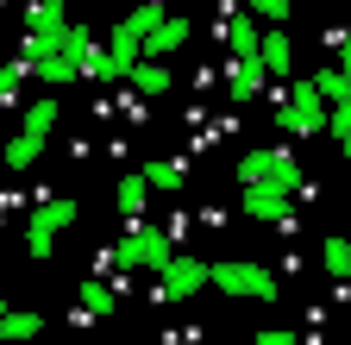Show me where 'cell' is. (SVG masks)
Returning a JSON list of instances; mask_svg holds the SVG:
<instances>
[{"label": "cell", "instance_id": "6da1fadb", "mask_svg": "<svg viewBox=\"0 0 351 345\" xmlns=\"http://www.w3.org/2000/svg\"><path fill=\"white\" fill-rule=\"evenodd\" d=\"M207 289L239 295V301H276V276L263 264H251V257H219V264H207Z\"/></svg>", "mask_w": 351, "mask_h": 345}, {"label": "cell", "instance_id": "7a4b0ae2", "mask_svg": "<svg viewBox=\"0 0 351 345\" xmlns=\"http://www.w3.org/2000/svg\"><path fill=\"white\" fill-rule=\"evenodd\" d=\"M276 126H282L289 139H314V132H326V95L314 88V75H307V82H295V88L282 95Z\"/></svg>", "mask_w": 351, "mask_h": 345}, {"label": "cell", "instance_id": "3957f363", "mask_svg": "<svg viewBox=\"0 0 351 345\" xmlns=\"http://www.w3.org/2000/svg\"><path fill=\"white\" fill-rule=\"evenodd\" d=\"M239 182H270V189H301V163H295V151L289 145H257V151H245L239 157Z\"/></svg>", "mask_w": 351, "mask_h": 345}, {"label": "cell", "instance_id": "277c9868", "mask_svg": "<svg viewBox=\"0 0 351 345\" xmlns=\"http://www.w3.org/2000/svg\"><path fill=\"white\" fill-rule=\"evenodd\" d=\"M119 270H163L169 257V226H145V220H125V239L113 245Z\"/></svg>", "mask_w": 351, "mask_h": 345}, {"label": "cell", "instance_id": "5b68a950", "mask_svg": "<svg viewBox=\"0 0 351 345\" xmlns=\"http://www.w3.org/2000/svg\"><path fill=\"white\" fill-rule=\"evenodd\" d=\"M69 220H75V201H44V207L25 213V257H32V264H44V257L57 251V233Z\"/></svg>", "mask_w": 351, "mask_h": 345}, {"label": "cell", "instance_id": "8992f818", "mask_svg": "<svg viewBox=\"0 0 351 345\" xmlns=\"http://www.w3.org/2000/svg\"><path fill=\"white\" fill-rule=\"evenodd\" d=\"M157 276H163V283H157V295H163V301H189V295H201V289H207V264H201V257H189V251H169Z\"/></svg>", "mask_w": 351, "mask_h": 345}, {"label": "cell", "instance_id": "52a82bcc", "mask_svg": "<svg viewBox=\"0 0 351 345\" xmlns=\"http://www.w3.org/2000/svg\"><path fill=\"white\" fill-rule=\"evenodd\" d=\"M239 207L263 226H295V207H289V189H270V182H245Z\"/></svg>", "mask_w": 351, "mask_h": 345}, {"label": "cell", "instance_id": "ba28073f", "mask_svg": "<svg viewBox=\"0 0 351 345\" xmlns=\"http://www.w3.org/2000/svg\"><path fill=\"white\" fill-rule=\"evenodd\" d=\"M189 38H195V25H189L182 13H163V19L145 32V57H176V51L189 45Z\"/></svg>", "mask_w": 351, "mask_h": 345}, {"label": "cell", "instance_id": "9c48e42d", "mask_svg": "<svg viewBox=\"0 0 351 345\" xmlns=\"http://www.w3.org/2000/svg\"><path fill=\"white\" fill-rule=\"evenodd\" d=\"M263 57H232L226 63V101H257L263 95Z\"/></svg>", "mask_w": 351, "mask_h": 345}, {"label": "cell", "instance_id": "30bf717a", "mask_svg": "<svg viewBox=\"0 0 351 345\" xmlns=\"http://www.w3.org/2000/svg\"><path fill=\"white\" fill-rule=\"evenodd\" d=\"M125 82H132L145 101H157V95H169V88H176V75H169V63H163V57H138V63L125 69Z\"/></svg>", "mask_w": 351, "mask_h": 345}, {"label": "cell", "instance_id": "8fae6325", "mask_svg": "<svg viewBox=\"0 0 351 345\" xmlns=\"http://www.w3.org/2000/svg\"><path fill=\"white\" fill-rule=\"evenodd\" d=\"M219 38H226V51H232V57H257V45H263V19L232 13L226 25H219Z\"/></svg>", "mask_w": 351, "mask_h": 345}, {"label": "cell", "instance_id": "7c38bea8", "mask_svg": "<svg viewBox=\"0 0 351 345\" xmlns=\"http://www.w3.org/2000/svg\"><path fill=\"white\" fill-rule=\"evenodd\" d=\"M257 57H263V69H270V75H289V69H295V45H289V32L270 25V32H263V45H257Z\"/></svg>", "mask_w": 351, "mask_h": 345}, {"label": "cell", "instance_id": "4fadbf2b", "mask_svg": "<svg viewBox=\"0 0 351 345\" xmlns=\"http://www.w3.org/2000/svg\"><path fill=\"white\" fill-rule=\"evenodd\" d=\"M32 75H38V82H51V88H69V82L82 75V57L51 51V57H38V63H32Z\"/></svg>", "mask_w": 351, "mask_h": 345}, {"label": "cell", "instance_id": "5bb4252c", "mask_svg": "<svg viewBox=\"0 0 351 345\" xmlns=\"http://www.w3.org/2000/svg\"><path fill=\"white\" fill-rule=\"evenodd\" d=\"M38 157H44V132H25V126H19V139L0 151V169H19V176H25Z\"/></svg>", "mask_w": 351, "mask_h": 345}, {"label": "cell", "instance_id": "9a60e30c", "mask_svg": "<svg viewBox=\"0 0 351 345\" xmlns=\"http://www.w3.org/2000/svg\"><path fill=\"white\" fill-rule=\"evenodd\" d=\"M145 182H151V189H163V195H182L189 163H182V157H151V163H145Z\"/></svg>", "mask_w": 351, "mask_h": 345}, {"label": "cell", "instance_id": "2e32d148", "mask_svg": "<svg viewBox=\"0 0 351 345\" xmlns=\"http://www.w3.org/2000/svg\"><path fill=\"white\" fill-rule=\"evenodd\" d=\"M75 308H82V314H95V320H101V314H113V283L82 276V283H75Z\"/></svg>", "mask_w": 351, "mask_h": 345}, {"label": "cell", "instance_id": "e0dca14e", "mask_svg": "<svg viewBox=\"0 0 351 345\" xmlns=\"http://www.w3.org/2000/svg\"><path fill=\"white\" fill-rule=\"evenodd\" d=\"M107 51H113V63H119V75H125L132 63L145 57V32H132V25L119 19V25H113V38H107Z\"/></svg>", "mask_w": 351, "mask_h": 345}, {"label": "cell", "instance_id": "ac0fdd59", "mask_svg": "<svg viewBox=\"0 0 351 345\" xmlns=\"http://www.w3.org/2000/svg\"><path fill=\"white\" fill-rule=\"evenodd\" d=\"M145 201H151L145 169H138V176H119V213H125V220H138V213H145Z\"/></svg>", "mask_w": 351, "mask_h": 345}, {"label": "cell", "instance_id": "d6986e66", "mask_svg": "<svg viewBox=\"0 0 351 345\" xmlns=\"http://www.w3.org/2000/svg\"><path fill=\"white\" fill-rule=\"evenodd\" d=\"M25 75H32V63H25V57L0 63V107H13V101L25 95Z\"/></svg>", "mask_w": 351, "mask_h": 345}, {"label": "cell", "instance_id": "ffe728a7", "mask_svg": "<svg viewBox=\"0 0 351 345\" xmlns=\"http://www.w3.org/2000/svg\"><path fill=\"white\" fill-rule=\"evenodd\" d=\"M44 326V314H32V308H7L0 314V339H32Z\"/></svg>", "mask_w": 351, "mask_h": 345}, {"label": "cell", "instance_id": "44dd1931", "mask_svg": "<svg viewBox=\"0 0 351 345\" xmlns=\"http://www.w3.org/2000/svg\"><path fill=\"white\" fill-rule=\"evenodd\" d=\"M82 75H88V82H113V75H119L113 51H101V45H88V51H82Z\"/></svg>", "mask_w": 351, "mask_h": 345}, {"label": "cell", "instance_id": "7402d4cb", "mask_svg": "<svg viewBox=\"0 0 351 345\" xmlns=\"http://www.w3.org/2000/svg\"><path fill=\"white\" fill-rule=\"evenodd\" d=\"M245 13L263 19V25H289L295 19V0H245Z\"/></svg>", "mask_w": 351, "mask_h": 345}, {"label": "cell", "instance_id": "603a6c76", "mask_svg": "<svg viewBox=\"0 0 351 345\" xmlns=\"http://www.w3.org/2000/svg\"><path fill=\"white\" fill-rule=\"evenodd\" d=\"M57 113H63V107H57L51 95H44V101H32V107H25V132H44V139H51V126H57Z\"/></svg>", "mask_w": 351, "mask_h": 345}, {"label": "cell", "instance_id": "cb8c5ba5", "mask_svg": "<svg viewBox=\"0 0 351 345\" xmlns=\"http://www.w3.org/2000/svg\"><path fill=\"white\" fill-rule=\"evenodd\" d=\"M25 25H32V32L63 25V0H32V7H25Z\"/></svg>", "mask_w": 351, "mask_h": 345}, {"label": "cell", "instance_id": "d4e9b609", "mask_svg": "<svg viewBox=\"0 0 351 345\" xmlns=\"http://www.w3.org/2000/svg\"><path fill=\"white\" fill-rule=\"evenodd\" d=\"M314 88H320V95H326V107H332V101H345V95H351V75H345V69H320V75H314Z\"/></svg>", "mask_w": 351, "mask_h": 345}, {"label": "cell", "instance_id": "484cf974", "mask_svg": "<svg viewBox=\"0 0 351 345\" xmlns=\"http://www.w3.org/2000/svg\"><path fill=\"white\" fill-rule=\"evenodd\" d=\"M326 276H351V239H326Z\"/></svg>", "mask_w": 351, "mask_h": 345}, {"label": "cell", "instance_id": "4316f807", "mask_svg": "<svg viewBox=\"0 0 351 345\" xmlns=\"http://www.w3.org/2000/svg\"><path fill=\"white\" fill-rule=\"evenodd\" d=\"M326 132H332V139H351V95L326 107Z\"/></svg>", "mask_w": 351, "mask_h": 345}, {"label": "cell", "instance_id": "83f0119b", "mask_svg": "<svg viewBox=\"0 0 351 345\" xmlns=\"http://www.w3.org/2000/svg\"><path fill=\"white\" fill-rule=\"evenodd\" d=\"M88 45H95V38H88V25H63V51H69V57H82Z\"/></svg>", "mask_w": 351, "mask_h": 345}, {"label": "cell", "instance_id": "f1b7e54d", "mask_svg": "<svg viewBox=\"0 0 351 345\" xmlns=\"http://www.w3.org/2000/svg\"><path fill=\"white\" fill-rule=\"evenodd\" d=\"M257 345H301V333H289V326H257Z\"/></svg>", "mask_w": 351, "mask_h": 345}, {"label": "cell", "instance_id": "f546056e", "mask_svg": "<svg viewBox=\"0 0 351 345\" xmlns=\"http://www.w3.org/2000/svg\"><path fill=\"white\" fill-rule=\"evenodd\" d=\"M339 69H345V75H351V25H345V32H339Z\"/></svg>", "mask_w": 351, "mask_h": 345}, {"label": "cell", "instance_id": "4dcf8cb0", "mask_svg": "<svg viewBox=\"0 0 351 345\" xmlns=\"http://www.w3.org/2000/svg\"><path fill=\"white\" fill-rule=\"evenodd\" d=\"M339 151H345V157H351V139H339Z\"/></svg>", "mask_w": 351, "mask_h": 345}, {"label": "cell", "instance_id": "1f68e13d", "mask_svg": "<svg viewBox=\"0 0 351 345\" xmlns=\"http://www.w3.org/2000/svg\"><path fill=\"white\" fill-rule=\"evenodd\" d=\"M0 314H7V289H0Z\"/></svg>", "mask_w": 351, "mask_h": 345}, {"label": "cell", "instance_id": "d6a6232c", "mask_svg": "<svg viewBox=\"0 0 351 345\" xmlns=\"http://www.w3.org/2000/svg\"><path fill=\"white\" fill-rule=\"evenodd\" d=\"M0 7H7V0H0Z\"/></svg>", "mask_w": 351, "mask_h": 345}]
</instances>
